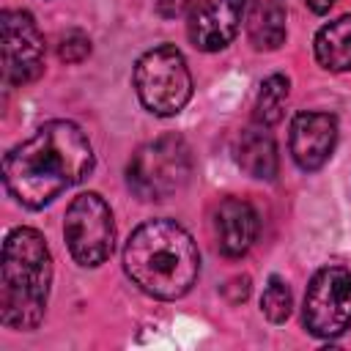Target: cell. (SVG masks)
<instances>
[{
	"instance_id": "3957f363",
	"label": "cell",
	"mask_w": 351,
	"mask_h": 351,
	"mask_svg": "<svg viewBox=\"0 0 351 351\" xmlns=\"http://www.w3.org/2000/svg\"><path fill=\"white\" fill-rule=\"evenodd\" d=\"M52 285V255L36 228H14L3 241L0 321L5 329L30 332L41 324Z\"/></svg>"
},
{
	"instance_id": "8fae6325",
	"label": "cell",
	"mask_w": 351,
	"mask_h": 351,
	"mask_svg": "<svg viewBox=\"0 0 351 351\" xmlns=\"http://www.w3.org/2000/svg\"><path fill=\"white\" fill-rule=\"evenodd\" d=\"M258 236V211L241 197H225L214 211V239L225 258L250 252Z\"/></svg>"
},
{
	"instance_id": "5bb4252c",
	"label": "cell",
	"mask_w": 351,
	"mask_h": 351,
	"mask_svg": "<svg viewBox=\"0 0 351 351\" xmlns=\"http://www.w3.org/2000/svg\"><path fill=\"white\" fill-rule=\"evenodd\" d=\"M313 49L326 71H351V14L326 22L315 33Z\"/></svg>"
},
{
	"instance_id": "4fadbf2b",
	"label": "cell",
	"mask_w": 351,
	"mask_h": 351,
	"mask_svg": "<svg viewBox=\"0 0 351 351\" xmlns=\"http://www.w3.org/2000/svg\"><path fill=\"white\" fill-rule=\"evenodd\" d=\"M236 162L239 167L261 181H271L277 176V145L266 126H255L241 132L239 145H236Z\"/></svg>"
},
{
	"instance_id": "9a60e30c",
	"label": "cell",
	"mask_w": 351,
	"mask_h": 351,
	"mask_svg": "<svg viewBox=\"0 0 351 351\" xmlns=\"http://www.w3.org/2000/svg\"><path fill=\"white\" fill-rule=\"evenodd\" d=\"M291 93V82L282 74H271L261 82V90L255 96V107H252V118L258 126H271L282 118L285 101Z\"/></svg>"
},
{
	"instance_id": "9c48e42d",
	"label": "cell",
	"mask_w": 351,
	"mask_h": 351,
	"mask_svg": "<svg viewBox=\"0 0 351 351\" xmlns=\"http://www.w3.org/2000/svg\"><path fill=\"white\" fill-rule=\"evenodd\" d=\"M247 0H200L186 14V36L195 49L200 52H219L225 49L244 16Z\"/></svg>"
},
{
	"instance_id": "ac0fdd59",
	"label": "cell",
	"mask_w": 351,
	"mask_h": 351,
	"mask_svg": "<svg viewBox=\"0 0 351 351\" xmlns=\"http://www.w3.org/2000/svg\"><path fill=\"white\" fill-rule=\"evenodd\" d=\"M197 3H200V0H159L165 16H176V14H184V11L189 14Z\"/></svg>"
},
{
	"instance_id": "ba28073f",
	"label": "cell",
	"mask_w": 351,
	"mask_h": 351,
	"mask_svg": "<svg viewBox=\"0 0 351 351\" xmlns=\"http://www.w3.org/2000/svg\"><path fill=\"white\" fill-rule=\"evenodd\" d=\"M3 30V77L8 85H27L44 71V36L33 14L5 8L0 16Z\"/></svg>"
},
{
	"instance_id": "2e32d148",
	"label": "cell",
	"mask_w": 351,
	"mask_h": 351,
	"mask_svg": "<svg viewBox=\"0 0 351 351\" xmlns=\"http://www.w3.org/2000/svg\"><path fill=\"white\" fill-rule=\"evenodd\" d=\"M291 307H293V296H291L288 282L282 277H269L263 296H261V313L271 324H282L291 315Z\"/></svg>"
},
{
	"instance_id": "8992f818",
	"label": "cell",
	"mask_w": 351,
	"mask_h": 351,
	"mask_svg": "<svg viewBox=\"0 0 351 351\" xmlns=\"http://www.w3.org/2000/svg\"><path fill=\"white\" fill-rule=\"evenodd\" d=\"M63 236L80 266H101L115 247V219L99 192L77 195L63 219Z\"/></svg>"
},
{
	"instance_id": "7c38bea8",
	"label": "cell",
	"mask_w": 351,
	"mask_h": 351,
	"mask_svg": "<svg viewBox=\"0 0 351 351\" xmlns=\"http://www.w3.org/2000/svg\"><path fill=\"white\" fill-rule=\"evenodd\" d=\"M285 22H288L285 0H247L244 25H247V38L255 49L261 52L280 49L288 33Z\"/></svg>"
},
{
	"instance_id": "52a82bcc",
	"label": "cell",
	"mask_w": 351,
	"mask_h": 351,
	"mask_svg": "<svg viewBox=\"0 0 351 351\" xmlns=\"http://www.w3.org/2000/svg\"><path fill=\"white\" fill-rule=\"evenodd\" d=\"M304 329L315 337H340L351 329V271L343 266H324L313 274L304 304Z\"/></svg>"
},
{
	"instance_id": "30bf717a",
	"label": "cell",
	"mask_w": 351,
	"mask_h": 351,
	"mask_svg": "<svg viewBox=\"0 0 351 351\" xmlns=\"http://www.w3.org/2000/svg\"><path fill=\"white\" fill-rule=\"evenodd\" d=\"M337 143V121L329 112H296L291 121L288 148L302 170H318L326 165Z\"/></svg>"
},
{
	"instance_id": "277c9868",
	"label": "cell",
	"mask_w": 351,
	"mask_h": 351,
	"mask_svg": "<svg viewBox=\"0 0 351 351\" xmlns=\"http://www.w3.org/2000/svg\"><path fill=\"white\" fill-rule=\"evenodd\" d=\"M192 176V151L184 137L162 134L134 151L126 165V184L140 200H167Z\"/></svg>"
},
{
	"instance_id": "7a4b0ae2",
	"label": "cell",
	"mask_w": 351,
	"mask_h": 351,
	"mask_svg": "<svg viewBox=\"0 0 351 351\" xmlns=\"http://www.w3.org/2000/svg\"><path fill=\"white\" fill-rule=\"evenodd\" d=\"M123 271L154 299H181L197 282L200 252L178 222L148 219L123 244Z\"/></svg>"
},
{
	"instance_id": "d6986e66",
	"label": "cell",
	"mask_w": 351,
	"mask_h": 351,
	"mask_svg": "<svg viewBox=\"0 0 351 351\" xmlns=\"http://www.w3.org/2000/svg\"><path fill=\"white\" fill-rule=\"evenodd\" d=\"M307 3V8L313 11V14H326L332 5H335V0H304Z\"/></svg>"
},
{
	"instance_id": "e0dca14e",
	"label": "cell",
	"mask_w": 351,
	"mask_h": 351,
	"mask_svg": "<svg viewBox=\"0 0 351 351\" xmlns=\"http://www.w3.org/2000/svg\"><path fill=\"white\" fill-rule=\"evenodd\" d=\"M90 55V38L82 30H69L58 41V58L66 63H80Z\"/></svg>"
},
{
	"instance_id": "6da1fadb",
	"label": "cell",
	"mask_w": 351,
	"mask_h": 351,
	"mask_svg": "<svg viewBox=\"0 0 351 351\" xmlns=\"http://www.w3.org/2000/svg\"><path fill=\"white\" fill-rule=\"evenodd\" d=\"M93 170V145L74 121H47L3 159L8 195L25 208H44Z\"/></svg>"
},
{
	"instance_id": "5b68a950",
	"label": "cell",
	"mask_w": 351,
	"mask_h": 351,
	"mask_svg": "<svg viewBox=\"0 0 351 351\" xmlns=\"http://www.w3.org/2000/svg\"><path fill=\"white\" fill-rule=\"evenodd\" d=\"M132 82L140 104L159 118L181 112L192 96V74L186 58L173 44H159L143 52L134 63Z\"/></svg>"
}]
</instances>
